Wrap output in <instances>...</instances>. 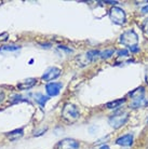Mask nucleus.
<instances>
[{
	"instance_id": "obj_1",
	"label": "nucleus",
	"mask_w": 148,
	"mask_h": 149,
	"mask_svg": "<svg viewBox=\"0 0 148 149\" xmlns=\"http://www.w3.org/2000/svg\"><path fill=\"white\" fill-rule=\"evenodd\" d=\"M120 42L122 43L123 45H126L128 48H134V47H137V43H138V36L137 34L134 31L133 29H129L124 31L121 36H120Z\"/></svg>"
},
{
	"instance_id": "obj_2",
	"label": "nucleus",
	"mask_w": 148,
	"mask_h": 149,
	"mask_svg": "<svg viewBox=\"0 0 148 149\" xmlns=\"http://www.w3.org/2000/svg\"><path fill=\"white\" fill-rule=\"evenodd\" d=\"M129 119V113L126 111H118L109 118L108 122L114 129H119Z\"/></svg>"
},
{
	"instance_id": "obj_3",
	"label": "nucleus",
	"mask_w": 148,
	"mask_h": 149,
	"mask_svg": "<svg viewBox=\"0 0 148 149\" xmlns=\"http://www.w3.org/2000/svg\"><path fill=\"white\" fill-rule=\"evenodd\" d=\"M62 116L63 118L69 122H74L79 118V110L73 104H66L62 110Z\"/></svg>"
},
{
	"instance_id": "obj_4",
	"label": "nucleus",
	"mask_w": 148,
	"mask_h": 149,
	"mask_svg": "<svg viewBox=\"0 0 148 149\" xmlns=\"http://www.w3.org/2000/svg\"><path fill=\"white\" fill-rule=\"evenodd\" d=\"M109 17L117 25H123L126 23V13L121 8H111L109 11Z\"/></svg>"
},
{
	"instance_id": "obj_5",
	"label": "nucleus",
	"mask_w": 148,
	"mask_h": 149,
	"mask_svg": "<svg viewBox=\"0 0 148 149\" xmlns=\"http://www.w3.org/2000/svg\"><path fill=\"white\" fill-rule=\"evenodd\" d=\"M57 149H78L79 143L73 138H64L56 146Z\"/></svg>"
},
{
	"instance_id": "obj_6",
	"label": "nucleus",
	"mask_w": 148,
	"mask_h": 149,
	"mask_svg": "<svg viewBox=\"0 0 148 149\" xmlns=\"http://www.w3.org/2000/svg\"><path fill=\"white\" fill-rule=\"evenodd\" d=\"M61 74V69L56 67H50L45 71V74H42V80L45 81H51L53 79H56Z\"/></svg>"
},
{
	"instance_id": "obj_7",
	"label": "nucleus",
	"mask_w": 148,
	"mask_h": 149,
	"mask_svg": "<svg viewBox=\"0 0 148 149\" xmlns=\"http://www.w3.org/2000/svg\"><path fill=\"white\" fill-rule=\"evenodd\" d=\"M62 83H56V82H51V83H48L47 86H45V90H47V93L50 95V96H56L59 95V93L62 90Z\"/></svg>"
},
{
	"instance_id": "obj_8",
	"label": "nucleus",
	"mask_w": 148,
	"mask_h": 149,
	"mask_svg": "<svg viewBox=\"0 0 148 149\" xmlns=\"http://www.w3.org/2000/svg\"><path fill=\"white\" fill-rule=\"evenodd\" d=\"M133 143V135L132 134H126L123 135L121 137H119L116 141V144L120 146H131Z\"/></svg>"
},
{
	"instance_id": "obj_9",
	"label": "nucleus",
	"mask_w": 148,
	"mask_h": 149,
	"mask_svg": "<svg viewBox=\"0 0 148 149\" xmlns=\"http://www.w3.org/2000/svg\"><path fill=\"white\" fill-rule=\"evenodd\" d=\"M37 83V80L35 78H29V79H26L24 81H22L21 83L17 84V88L21 90H28L30 88H33L35 84Z\"/></svg>"
},
{
	"instance_id": "obj_10",
	"label": "nucleus",
	"mask_w": 148,
	"mask_h": 149,
	"mask_svg": "<svg viewBox=\"0 0 148 149\" xmlns=\"http://www.w3.org/2000/svg\"><path fill=\"white\" fill-rule=\"evenodd\" d=\"M148 105V101L144 97H142V98H138V100H134L133 103L131 104V107L132 108H143V107H146Z\"/></svg>"
},
{
	"instance_id": "obj_11",
	"label": "nucleus",
	"mask_w": 148,
	"mask_h": 149,
	"mask_svg": "<svg viewBox=\"0 0 148 149\" xmlns=\"http://www.w3.org/2000/svg\"><path fill=\"white\" fill-rule=\"evenodd\" d=\"M144 88L143 86H140V88H137L135 89L134 91H132L131 93H130V96L132 97L133 100H138V98H142V97H144Z\"/></svg>"
},
{
	"instance_id": "obj_12",
	"label": "nucleus",
	"mask_w": 148,
	"mask_h": 149,
	"mask_svg": "<svg viewBox=\"0 0 148 149\" xmlns=\"http://www.w3.org/2000/svg\"><path fill=\"white\" fill-rule=\"evenodd\" d=\"M23 136V130L22 129H17V130H14L10 132L9 134H8V137L10 138L11 141H16V139H19L20 137H22Z\"/></svg>"
},
{
	"instance_id": "obj_13",
	"label": "nucleus",
	"mask_w": 148,
	"mask_h": 149,
	"mask_svg": "<svg viewBox=\"0 0 148 149\" xmlns=\"http://www.w3.org/2000/svg\"><path fill=\"white\" fill-rule=\"evenodd\" d=\"M126 102L124 98H120V100H117V101H114V102H110V103H107L106 104V107L108 109H115V108H118L120 107L121 105L123 104Z\"/></svg>"
},
{
	"instance_id": "obj_14",
	"label": "nucleus",
	"mask_w": 148,
	"mask_h": 149,
	"mask_svg": "<svg viewBox=\"0 0 148 149\" xmlns=\"http://www.w3.org/2000/svg\"><path fill=\"white\" fill-rule=\"evenodd\" d=\"M48 100H49L48 97L45 96V95H42V94H36V95H35V101L37 102L40 106H42V107L45 105V103H47Z\"/></svg>"
},
{
	"instance_id": "obj_15",
	"label": "nucleus",
	"mask_w": 148,
	"mask_h": 149,
	"mask_svg": "<svg viewBox=\"0 0 148 149\" xmlns=\"http://www.w3.org/2000/svg\"><path fill=\"white\" fill-rule=\"evenodd\" d=\"M20 50V47L17 45H3L2 48H0V52H9V51H16Z\"/></svg>"
},
{
	"instance_id": "obj_16",
	"label": "nucleus",
	"mask_w": 148,
	"mask_h": 149,
	"mask_svg": "<svg viewBox=\"0 0 148 149\" xmlns=\"http://www.w3.org/2000/svg\"><path fill=\"white\" fill-rule=\"evenodd\" d=\"M112 55H114V50H106V51L100 53V57L103 58V60H107V58L111 57Z\"/></svg>"
},
{
	"instance_id": "obj_17",
	"label": "nucleus",
	"mask_w": 148,
	"mask_h": 149,
	"mask_svg": "<svg viewBox=\"0 0 148 149\" xmlns=\"http://www.w3.org/2000/svg\"><path fill=\"white\" fill-rule=\"evenodd\" d=\"M142 29L144 31L145 35H148V19H146L142 24Z\"/></svg>"
},
{
	"instance_id": "obj_18",
	"label": "nucleus",
	"mask_w": 148,
	"mask_h": 149,
	"mask_svg": "<svg viewBox=\"0 0 148 149\" xmlns=\"http://www.w3.org/2000/svg\"><path fill=\"white\" fill-rule=\"evenodd\" d=\"M8 37H9V34H8V33H2V34L0 35V41L7 40Z\"/></svg>"
},
{
	"instance_id": "obj_19",
	"label": "nucleus",
	"mask_w": 148,
	"mask_h": 149,
	"mask_svg": "<svg viewBox=\"0 0 148 149\" xmlns=\"http://www.w3.org/2000/svg\"><path fill=\"white\" fill-rule=\"evenodd\" d=\"M142 13H143V14H147L148 13V6H146V7H144L143 9H142Z\"/></svg>"
},
{
	"instance_id": "obj_20",
	"label": "nucleus",
	"mask_w": 148,
	"mask_h": 149,
	"mask_svg": "<svg viewBox=\"0 0 148 149\" xmlns=\"http://www.w3.org/2000/svg\"><path fill=\"white\" fill-rule=\"evenodd\" d=\"M145 80L148 83V66L146 67V70H145Z\"/></svg>"
},
{
	"instance_id": "obj_21",
	"label": "nucleus",
	"mask_w": 148,
	"mask_h": 149,
	"mask_svg": "<svg viewBox=\"0 0 148 149\" xmlns=\"http://www.w3.org/2000/svg\"><path fill=\"white\" fill-rule=\"evenodd\" d=\"M59 49H63V50H65V51H67V52H71V49H67V48H65V47H62V45H59Z\"/></svg>"
},
{
	"instance_id": "obj_22",
	"label": "nucleus",
	"mask_w": 148,
	"mask_h": 149,
	"mask_svg": "<svg viewBox=\"0 0 148 149\" xmlns=\"http://www.w3.org/2000/svg\"><path fill=\"white\" fill-rule=\"evenodd\" d=\"M104 3H108V4H115L117 3V1H105Z\"/></svg>"
},
{
	"instance_id": "obj_23",
	"label": "nucleus",
	"mask_w": 148,
	"mask_h": 149,
	"mask_svg": "<svg viewBox=\"0 0 148 149\" xmlns=\"http://www.w3.org/2000/svg\"><path fill=\"white\" fill-rule=\"evenodd\" d=\"M101 149H110V148H109L107 145H104V146H102V147H101Z\"/></svg>"
},
{
	"instance_id": "obj_24",
	"label": "nucleus",
	"mask_w": 148,
	"mask_h": 149,
	"mask_svg": "<svg viewBox=\"0 0 148 149\" xmlns=\"http://www.w3.org/2000/svg\"><path fill=\"white\" fill-rule=\"evenodd\" d=\"M3 97H4V94H3V93H1V94H0V100H1V101L3 100Z\"/></svg>"
},
{
	"instance_id": "obj_25",
	"label": "nucleus",
	"mask_w": 148,
	"mask_h": 149,
	"mask_svg": "<svg viewBox=\"0 0 148 149\" xmlns=\"http://www.w3.org/2000/svg\"><path fill=\"white\" fill-rule=\"evenodd\" d=\"M147 121H148V119H147Z\"/></svg>"
}]
</instances>
